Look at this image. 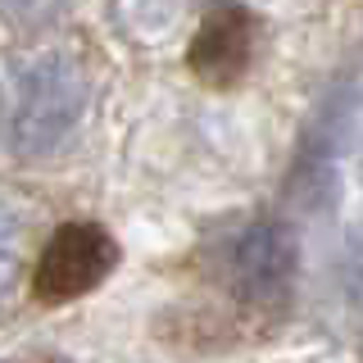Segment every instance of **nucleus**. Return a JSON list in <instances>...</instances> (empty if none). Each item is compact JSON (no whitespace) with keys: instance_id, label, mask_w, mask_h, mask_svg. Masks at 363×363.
<instances>
[{"instance_id":"1","label":"nucleus","mask_w":363,"mask_h":363,"mask_svg":"<svg viewBox=\"0 0 363 363\" xmlns=\"http://www.w3.org/2000/svg\"><path fill=\"white\" fill-rule=\"evenodd\" d=\"M86 113V77L68 55H37L9 77L5 141L23 159L55 155Z\"/></svg>"},{"instance_id":"2","label":"nucleus","mask_w":363,"mask_h":363,"mask_svg":"<svg viewBox=\"0 0 363 363\" xmlns=\"http://www.w3.org/2000/svg\"><path fill=\"white\" fill-rule=\"evenodd\" d=\"M295 268H300V245H295V232L277 218L250 223L227 255V277H232L236 300L255 313L286 309L295 291Z\"/></svg>"},{"instance_id":"3","label":"nucleus","mask_w":363,"mask_h":363,"mask_svg":"<svg viewBox=\"0 0 363 363\" xmlns=\"http://www.w3.org/2000/svg\"><path fill=\"white\" fill-rule=\"evenodd\" d=\"M118 268V241L96 223H64L37 259L32 291L45 304L82 300Z\"/></svg>"},{"instance_id":"4","label":"nucleus","mask_w":363,"mask_h":363,"mask_svg":"<svg viewBox=\"0 0 363 363\" xmlns=\"http://www.w3.org/2000/svg\"><path fill=\"white\" fill-rule=\"evenodd\" d=\"M186 64L213 91L236 86L255 64V18L241 5H213L191 37Z\"/></svg>"},{"instance_id":"5","label":"nucleus","mask_w":363,"mask_h":363,"mask_svg":"<svg viewBox=\"0 0 363 363\" xmlns=\"http://www.w3.org/2000/svg\"><path fill=\"white\" fill-rule=\"evenodd\" d=\"M77 0H0V18H9L14 28H45V23L64 18Z\"/></svg>"},{"instance_id":"6","label":"nucleus","mask_w":363,"mask_h":363,"mask_svg":"<svg viewBox=\"0 0 363 363\" xmlns=\"http://www.w3.org/2000/svg\"><path fill=\"white\" fill-rule=\"evenodd\" d=\"M18 241H23V223H18V213L9 209L5 200H0V291H5V281H9V277H14Z\"/></svg>"},{"instance_id":"7","label":"nucleus","mask_w":363,"mask_h":363,"mask_svg":"<svg viewBox=\"0 0 363 363\" xmlns=\"http://www.w3.org/2000/svg\"><path fill=\"white\" fill-rule=\"evenodd\" d=\"M345 286L363 300V227L345 236Z\"/></svg>"},{"instance_id":"8","label":"nucleus","mask_w":363,"mask_h":363,"mask_svg":"<svg viewBox=\"0 0 363 363\" xmlns=\"http://www.w3.org/2000/svg\"><path fill=\"white\" fill-rule=\"evenodd\" d=\"M14 363H45V359H14Z\"/></svg>"}]
</instances>
